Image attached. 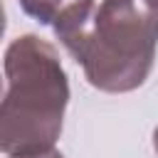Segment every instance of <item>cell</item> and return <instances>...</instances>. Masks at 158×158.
<instances>
[{
    "instance_id": "obj_6",
    "label": "cell",
    "mask_w": 158,
    "mask_h": 158,
    "mask_svg": "<svg viewBox=\"0 0 158 158\" xmlns=\"http://www.w3.org/2000/svg\"><path fill=\"white\" fill-rule=\"evenodd\" d=\"M148 2H151V5H156V7H158V0H148Z\"/></svg>"
},
{
    "instance_id": "obj_5",
    "label": "cell",
    "mask_w": 158,
    "mask_h": 158,
    "mask_svg": "<svg viewBox=\"0 0 158 158\" xmlns=\"http://www.w3.org/2000/svg\"><path fill=\"white\" fill-rule=\"evenodd\" d=\"M153 148H156V153H158V126H156V131H153Z\"/></svg>"
},
{
    "instance_id": "obj_2",
    "label": "cell",
    "mask_w": 158,
    "mask_h": 158,
    "mask_svg": "<svg viewBox=\"0 0 158 158\" xmlns=\"http://www.w3.org/2000/svg\"><path fill=\"white\" fill-rule=\"evenodd\" d=\"M91 86L109 94L138 89L156 59L158 7L148 0H101L86 20L57 35Z\"/></svg>"
},
{
    "instance_id": "obj_4",
    "label": "cell",
    "mask_w": 158,
    "mask_h": 158,
    "mask_svg": "<svg viewBox=\"0 0 158 158\" xmlns=\"http://www.w3.org/2000/svg\"><path fill=\"white\" fill-rule=\"evenodd\" d=\"M7 158H64L57 148L52 151H44V153H30V156H7Z\"/></svg>"
},
{
    "instance_id": "obj_1",
    "label": "cell",
    "mask_w": 158,
    "mask_h": 158,
    "mask_svg": "<svg viewBox=\"0 0 158 158\" xmlns=\"http://www.w3.org/2000/svg\"><path fill=\"white\" fill-rule=\"evenodd\" d=\"M5 79L0 104L2 153L52 151L69 104V81L59 52L37 35H20L5 49Z\"/></svg>"
},
{
    "instance_id": "obj_3",
    "label": "cell",
    "mask_w": 158,
    "mask_h": 158,
    "mask_svg": "<svg viewBox=\"0 0 158 158\" xmlns=\"http://www.w3.org/2000/svg\"><path fill=\"white\" fill-rule=\"evenodd\" d=\"M25 15L40 25H49L54 35L79 25L94 10V0H20Z\"/></svg>"
}]
</instances>
